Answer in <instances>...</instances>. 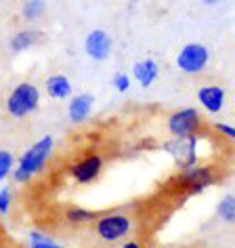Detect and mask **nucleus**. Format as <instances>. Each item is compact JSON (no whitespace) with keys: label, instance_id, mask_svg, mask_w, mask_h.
Here are the masks:
<instances>
[{"label":"nucleus","instance_id":"nucleus-15","mask_svg":"<svg viewBox=\"0 0 235 248\" xmlns=\"http://www.w3.org/2000/svg\"><path fill=\"white\" fill-rule=\"evenodd\" d=\"M216 215L219 219H222L225 223H231L235 225V196H222L220 202L216 204Z\"/></svg>","mask_w":235,"mask_h":248},{"label":"nucleus","instance_id":"nucleus-7","mask_svg":"<svg viewBox=\"0 0 235 248\" xmlns=\"http://www.w3.org/2000/svg\"><path fill=\"white\" fill-rule=\"evenodd\" d=\"M111 38L107 32L103 30H92V32L86 36L84 40V48H86V55L95 61H105L111 55Z\"/></svg>","mask_w":235,"mask_h":248},{"label":"nucleus","instance_id":"nucleus-9","mask_svg":"<svg viewBox=\"0 0 235 248\" xmlns=\"http://www.w3.org/2000/svg\"><path fill=\"white\" fill-rule=\"evenodd\" d=\"M197 101L206 111L210 114H219L225 105V91L216 84H208V86H202L197 91Z\"/></svg>","mask_w":235,"mask_h":248},{"label":"nucleus","instance_id":"nucleus-16","mask_svg":"<svg viewBox=\"0 0 235 248\" xmlns=\"http://www.w3.org/2000/svg\"><path fill=\"white\" fill-rule=\"evenodd\" d=\"M11 170H13V154L9 150H0V181H4Z\"/></svg>","mask_w":235,"mask_h":248},{"label":"nucleus","instance_id":"nucleus-6","mask_svg":"<svg viewBox=\"0 0 235 248\" xmlns=\"http://www.w3.org/2000/svg\"><path fill=\"white\" fill-rule=\"evenodd\" d=\"M101 170H103V158L99 156V154H88V156H84L82 160H78V162H73L70 166L72 179L80 185L92 183L101 175Z\"/></svg>","mask_w":235,"mask_h":248},{"label":"nucleus","instance_id":"nucleus-21","mask_svg":"<svg viewBox=\"0 0 235 248\" xmlns=\"http://www.w3.org/2000/svg\"><path fill=\"white\" fill-rule=\"evenodd\" d=\"M9 238H11V235L7 233V229H4V223H2V217H0V246H2Z\"/></svg>","mask_w":235,"mask_h":248},{"label":"nucleus","instance_id":"nucleus-10","mask_svg":"<svg viewBox=\"0 0 235 248\" xmlns=\"http://www.w3.org/2000/svg\"><path fill=\"white\" fill-rule=\"evenodd\" d=\"M92 103H95V97L88 95V93H82V95L72 97L70 108H67L70 120H72V122H76V124L84 122L86 118L90 116V111H92Z\"/></svg>","mask_w":235,"mask_h":248},{"label":"nucleus","instance_id":"nucleus-8","mask_svg":"<svg viewBox=\"0 0 235 248\" xmlns=\"http://www.w3.org/2000/svg\"><path fill=\"white\" fill-rule=\"evenodd\" d=\"M183 181L189 185L191 194H202L208 185H212L214 172H212L210 166H193V169L183 172Z\"/></svg>","mask_w":235,"mask_h":248},{"label":"nucleus","instance_id":"nucleus-17","mask_svg":"<svg viewBox=\"0 0 235 248\" xmlns=\"http://www.w3.org/2000/svg\"><path fill=\"white\" fill-rule=\"evenodd\" d=\"M21 11H23V17H26V19H36V17L44 11V2H42V0H29V2L23 4Z\"/></svg>","mask_w":235,"mask_h":248},{"label":"nucleus","instance_id":"nucleus-25","mask_svg":"<svg viewBox=\"0 0 235 248\" xmlns=\"http://www.w3.org/2000/svg\"><path fill=\"white\" fill-rule=\"evenodd\" d=\"M57 248H59V246H57Z\"/></svg>","mask_w":235,"mask_h":248},{"label":"nucleus","instance_id":"nucleus-13","mask_svg":"<svg viewBox=\"0 0 235 248\" xmlns=\"http://www.w3.org/2000/svg\"><path fill=\"white\" fill-rule=\"evenodd\" d=\"M44 86H46L48 97H53V99H65V97H70V93H72V82L67 76H63V74L48 76Z\"/></svg>","mask_w":235,"mask_h":248},{"label":"nucleus","instance_id":"nucleus-4","mask_svg":"<svg viewBox=\"0 0 235 248\" xmlns=\"http://www.w3.org/2000/svg\"><path fill=\"white\" fill-rule=\"evenodd\" d=\"M202 124L200 111L195 108H185L175 111L168 118V133L175 139H187L191 135H197V128Z\"/></svg>","mask_w":235,"mask_h":248},{"label":"nucleus","instance_id":"nucleus-20","mask_svg":"<svg viewBox=\"0 0 235 248\" xmlns=\"http://www.w3.org/2000/svg\"><path fill=\"white\" fill-rule=\"evenodd\" d=\"M216 131H219L220 135H225V137H229V139H235V126H231V124L219 122L216 124Z\"/></svg>","mask_w":235,"mask_h":248},{"label":"nucleus","instance_id":"nucleus-2","mask_svg":"<svg viewBox=\"0 0 235 248\" xmlns=\"http://www.w3.org/2000/svg\"><path fill=\"white\" fill-rule=\"evenodd\" d=\"M7 114L17 120H23L29 114H34L40 105V91L32 82H21L17 84L11 95L7 97Z\"/></svg>","mask_w":235,"mask_h":248},{"label":"nucleus","instance_id":"nucleus-22","mask_svg":"<svg viewBox=\"0 0 235 248\" xmlns=\"http://www.w3.org/2000/svg\"><path fill=\"white\" fill-rule=\"evenodd\" d=\"M0 248H23V244H21V242H17V240H13V238H9Z\"/></svg>","mask_w":235,"mask_h":248},{"label":"nucleus","instance_id":"nucleus-5","mask_svg":"<svg viewBox=\"0 0 235 248\" xmlns=\"http://www.w3.org/2000/svg\"><path fill=\"white\" fill-rule=\"evenodd\" d=\"M210 59V51L200 42H191V45H185L176 55V65L178 70L185 74H200L204 72V67L208 65Z\"/></svg>","mask_w":235,"mask_h":248},{"label":"nucleus","instance_id":"nucleus-23","mask_svg":"<svg viewBox=\"0 0 235 248\" xmlns=\"http://www.w3.org/2000/svg\"><path fill=\"white\" fill-rule=\"evenodd\" d=\"M29 248H57L53 244V240H48V242H36V244H32Z\"/></svg>","mask_w":235,"mask_h":248},{"label":"nucleus","instance_id":"nucleus-18","mask_svg":"<svg viewBox=\"0 0 235 248\" xmlns=\"http://www.w3.org/2000/svg\"><path fill=\"white\" fill-rule=\"evenodd\" d=\"M111 84L116 86V91H120V93H126L128 89H131V78H128V74H122V72H118L114 80H111Z\"/></svg>","mask_w":235,"mask_h":248},{"label":"nucleus","instance_id":"nucleus-1","mask_svg":"<svg viewBox=\"0 0 235 248\" xmlns=\"http://www.w3.org/2000/svg\"><path fill=\"white\" fill-rule=\"evenodd\" d=\"M53 147H55V141H53V137H48V135L42 137L40 141H36V143L21 156L19 166L13 170V181L23 185V183H28L36 172H40L44 169L46 160L51 158Z\"/></svg>","mask_w":235,"mask_h":248},{"label":"nucleus","instance_id":"nucleus-12","mask_svg":"<svg viewBox=\"0 0 235 248\" xmlns=\"http://www.w3.org/2000/svg\"><path fill=\"white\" fill-rule=\"evenodd\" d=\"M158 74H160V70L153 59H143V61H139V63H134V67H132V76L139 80L141 86H151L153 80L158 78Z\"/></svg>","mask_w":235,"mask_h":248},{"label":"nucleus","instance_id":"nucleus-19","mask_svg":"<svg viewBox=\"0 0 235 248\" xmlns=\"http://www.w3.org/2000/svg\"><path fill=\"white\" fill-rule=\"evenodd\" d=\"M9 210H11V189L4 187L0 189V217L9 215Z\"/></svg>","mask_w":235,"mask_h":248},{"label":"nucleus","instance_id":"nucleus-3","mask_svg":"<svg viewBox=\"0 0 235 248\" xmlns=\"http://www.w3.org/2000/svg\"><path fill=\"white\" fill-rule=\"evenodd\" d=\"M92 229L103 242H118L132 232V217L124 213H103L92 223Z\"/></svg>","mask_w":235,"mask_h":248},{"label":"nucleus","instance_id":"nucleus-11","mask_svg":"<svg viewBox=\"0 0 235 248\" xmlns=\"http://www.w3.org/2000/svg\"><path fill=\"white\" fill-rule=\"evenodd\" d=\"M44 40V34L38 32V30H23V32H17L11 40V48L15 53H21V51H28V48L36 46L38 42Z\"/></svg>","mask_w":235,"mask_h":248},{"label":"nucleus","instance_id":"nucleus-14","mask_svg":"<svg viewBox=\"0 0 235 248\" xmlns=\"http://www.w3.org/2000/svg\"><path fill=\"white\" fill-rule=\"evenodd\" d=\"M99 219V213L86 210L82 206H67L65 208V221L72 225H84V223H95Z\"/></svg>","mask_w":235,"mask_h":248},{"label":"nucleus","instance_id":"nucleus-24","mask_svg":"<svg viewBox=\"0 0 235 248\" xmlns=\"http://www.w3.org/2000/svg\"><path fill=\"white\" fill-rule=\"evenodd\" d=\"M122 248H143V246H141V244H139V242H134V240H131V242H126V244H124V246H122Z\"/></svg>","mask_w":235,"mask_h":248}]
</instances>
